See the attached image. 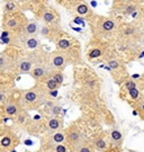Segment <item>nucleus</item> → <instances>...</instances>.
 Listing matches in <instances>:
<instances>
[{
    "instance_id": "nucleus-1",
    "label": "nucleus",
    "mask_w": 144,
    "mask_h": 152,
    "mask_svg": "<svg viewBox=\"0 0 144 152\" xmlns=\"http://www.w3.org/2000/svg\"><path fill=\"white\" fill-rule=\"evenodd\" d=\"M64 141H65V133L61 131H56V132H52V134L48 135L46 139H43L42 147L43 149H45L44 151H53L56 144L63 143Z\"/></svg>"
},
{
    "instance_id": "nucleus-2",
    "label": "nucleus",
    "mask_w": 144,
    "mask_h": 152,
    "mask_svg": "<svg viewBox=\"0 0 144 152\" xmlns=\"http://www.w3.org/2000/svg\"><path fill=\"white\" fill-rule=\"evenodd\" d=\"M65 141L69 143V145L72 149H75L77 145H79L81 142H83L80 131L75 126H71L68 130L67 134H65Z\"/></svg>"
},
{
    "instance_id": "nucleus-3",
    "label": "nucleus",
    "mask_w": 144,
    "mask_h": 152,
    "mask_svg": "<svg viewBox=\"0 0 144 152\" xmlns=\"http://www.w3.org/2000/svg\"><path fill=\"white\" fill-rule=\"evenodd\" d=\"M41 102V96L36 90L31 89V90H27L23 94V103L24 105H26L31 108H34L35 105L37 106Z\"/></svg>"
},
{
    "instance_id": "nucleus-4",
    "label": "nucleus",
    "mask_w": 144,
    "mask_h": 152,
    "mask_svg": "<svg viewBox=\"0 0 144 152\" xmlns=\"http://www.w3.org/2000/svg\"><path fill=\"white\" fill-rule=\"evenodd\" d=\"M19 142L15 139L12 134H7L0 139V148L4 149V151H9V149H14V147Z\"/></svg>"
},
{
    "instance_id": "nucleus-5",
    "label": "nucleus",
    "mask_w": 144,
    "mask_h": 152,
    "mask_svg": "<svg viewBox=\"0 0 144 152\" xmlns=\"http://www.w3.org/2000/svg\"><path fill=\"white\" fill-rule=\"evenodd\" d=\"M19 25H20L19 19H17L16 16H10L5 19L2 27L7 31H16L17 28L19 27Z\"/></svg>"
},
{
    "instance_id": "nucleus-6",
    "label": "nucleus",
    "mask_w": 144,
    "mask_h": 152,
    "mask_svg": "<svg viewBox=\"0 0 144 152\" xmlns=\"http://www.w3.org/2000/svg\"><path fill=\"white\" fill-rule=\"evenodd\" d=\"M33 68V61L29 58L21 59L18 63V71L19 73H29Z\"/></svg>"
},
{
    "instance_id": "nucleus-7",
    "label": "nucleus",
    "mask_w": 144,
    "mask_h": 152,
    "mask_svg": "<svg viewBox=\"0 0 144 152\" xmlns=\"http://www.w3.org/2000/svg\"><path fill=\"white\" fill-rule=\"evenodd\" d=\"M51 65L54 69H61L65 65V56L63 54H60V53H56V54L52 55V59H51Z\"/></svg>"
},
{
    "instance_id": "nucleus-8",
    "label": "nucleus",
    "mask_w": 144,
    "mask_h": 152,
    "mask_svg": "<svg viewBox=\"0 0 144 152\" xmlns=\"http://www.w3.org/2000/svg\"><path fill=\"white\" fill-rule=\"evenodd\" d=\"M46 73H48V71L46 69L42 66V65H35V66H33L31 72H29V75L35 79V80H39V79H42L44 77L46 76Z\"/></svg>"
},
{
    "instance_id": "nucleus-9",
    "label": "nucleus",
    "mask_w": 144,
    "mask_h": 152,
    "mask_svg": "<svg viewBox=\"0 0 144 152\" xmlns=\"http://www.w3.org/2000/svg\"><path fill=\"white\" fill-rule=\"evenodd\" d=\"M63 127V122L60 120L59 117H52L50 118L48 122V129L51 132H56V131H61Z\"/></svg>"
},
{
    "instance_id": "nucleus-10",
    "label": "nucleus",
    "mask_w": 144,
    "mask_h": 152,
    "mask_svg": "<svg viewBox=\"0 0 144 152\" xmlns=\"http://www.w3.org/2000/svg\"><path fill=\"white\" fill-rule=\"evenodd\" d=\"M24 44H25V48L29 50H34L38 48V45H39V41H38L36 37H34L33 35H29L28 37L24 41Z\"/></svg>"
},
{
    "instance_id": "nucleus-11",
    "label": "nucleus",
    "mask_w": 144,
    "mask_h": 152,
    "mask_svg": "<svg viewBox=\"0 0 144 152\" xmlns=\"http://www.w3.org/2000/svg\"><path fill=\"white\" fill-rule=\"evenodd\" d=\"M10 58L6 54L5 52H1L0 53V71H4L6 69H8L10 66Z\"/></svg>"
},
{
    "instance_id": "nucleus-12",
    "label": "nucleus",
    "mask_w": 144,
    "mask_h": 152,
    "mask_svg": "<svg viewBox=\"0 0 144 152\" xmlns=\"http://www.w3.org/2000/svg\"><path fill=\"white\" fill-rule=\"evenodd\" d=\"M37 29H38L37 23L31 22V23H28V24H26V26H24V34L27 35V36L34 35V34H36Z\"/></svg>"
},
{
    "instance_id": "nucleus-13",
    "label": "nucleus",
    "mask_w": 144,
    "mask_h": 152,
    "mask_svg": "<svg viewBox=\"0 0 144 152\" xmlns=\"http://www.w3.org/2000/svg\"><path fill=\"white\" fill-rule=\"evenodd\" d=\"M5 112L8 116H15V115L19 114V107L17 106L16 104L9 103V104H7V105H6Z\"/></svg>"
},
{
    "instance_id": "nucleus-14",
    "label": "nucleus",
    "mask_w": 144,
    "mask_h": 152,
    "mask_svg": "<svg viewBox=\"0 0 144 152\" xmlns=\"http://www.w3.org/2000/svg\"><path fill=\"white\" fill-rule=\"evenodd\" d=\"M73 152H95V150H94L92 145L83 141L73 149Z\"/></svg>"
},
{
    "instance_id": "nucleus-15",
    "label": "nucleus",
    "mask_w": 144,
    "mask_h": 152,
    "mask_svg": "<svg viewBox=\"0 0 144 152\" xmlns=\"http://www.w3.org/2000/svg\"><path fill=\"white\" fill-rule=\"evenodd\" d=\"M127 92H128V96H129V98L132 100H134V102H140L141 100V92H140L137 86H134V87L129 88L127 90Z\"/></svg>"
},
{
    "instance_id": "nucleus-16",
    "label": "nucleus",
    "mask_w": 144,
    "mask_h": 152,
    "mask_svg": "<svg viewBox=\"0 0 144 152\" xmlns=\"http://www.w3.org/2000/svg\"><path fill=\"white\" fill-rule=\"evenodd\" d=\"M45 86H46V88L48 89V91H50V90H55V89H58V88L60 87V85L54 80V78L52 76L48 77V79H46Z\"/></svg>"
},
{
    "instance_id": "nucleus-17",
    "label": "nucleus",
    "mask_w": 144,
    "mask_h": 152,
    "mask_svg": "<svg viewBox=\"0 0 144 152\" xmlns=\"http://www.w3.org/2000/svg\"><path fill=\"white\" fill-rule=\"evenodd\" d=\"M115 26H116V24L113 22L112 19H106L102 24V31H105V32H110V31H113L115 28Z\"/></svg>"
},
{
    "instance_id": "nucleus-18",
    "label": "nucleus",
    "mask_w": 144,
    "mask_h": 152,
    "mask_svg": "<svg viewBox=\"0 0 144 152\" xmlns=\"http://www.w3.org/2000/svg\"><path fill=\"white\" fill-rule=\"evenodd\" d=\"M95 148L97 150H100V151H105L107 149V143L106 141L102 139V137H98L95 140Z\"/></svg>"
},
{
    "instance_id": "nucleus-19",
    "label": "nucleus",
    "mask_w": 144,
    "mask_h": 152,
    "mask_svg": "<svg viewBox=\"0 0 144 152\" xmlns=\"http://www.w3.org/2000/svg\"><path fill=\"white\" fill-rule=\"evenodd\" d=\"M110 137H112V140L114 142H116V143H121L122 140H123V135H122V133L119 132L118 130H113L110 132Z\"/></svg>"
},
{
    "instance_id": "nucleus-20",
    "label": "nucleus",
    "mask_w": 144,
    "mask_h": 152,
    "mask_svg": "<svg viewBox=\"0 0 144 152\" xmlns=\"http://www.w3.org/2000/svg\"><path fill=\"white\" fill-rule=\"evenodd\" d=\"M75 10H77V12L79 15H86V14L89 12V7L86 5V4H80V5L77 6Z\"/></svg>"
},
{
    "instance_id": "nucleus-21",
    "label": "nucleus",
    "mask_w": 144,
    "mask_h": 152,
    "mask_svg": "<svg viewBox=\"0 0 144 152\" xmlns=\"http://www.w3.org/2000/svg\"><path fill=\"white\" fill-rule=\"evenodd\" d=\"M102 51L100 49H92L89 51L88 58L89 59H97V58L102 56Z\"/></svg>"
},
{
    "instance_id": "nucleus-22",
    "label": "nucleus",
    "mask_w": 144,
    "mask_h": 152,
    "mask_svg": "<svg viewBox=\"0 0 144 152\" xmlns=\"http://www.w3.org/2000/svg\"><path fill=\"white\" fill-rule=\"evenodd\" d=\"M56 45H58V48L60 50H67L71 46V42L68 41V39H65V38H62V39H60L59 42H58Z\"/></svg>"
},
{
    "instance_id": "nucleus-23",
    "label": "nucleus",
    "mask_w": 144,
    "mask_h": 152,
    "mask_svg": "<svg viewBox=\"0 0 144 152\" xmlns=\"http://www.w3.org/2000/svg\"><path fill=\"white\" fill-rule=\"evenodd\" d=\"M54 19H55V16H54V14L52 11L46 10L44 12V15H43V20L45 23H53Z\"/></svg>"
},
{
    "instance_id": "nucleus-24",
    "label": "nucleus",
    "mask_w": 144,
    "mask_h": 152,
    "mask_svg": "<svg viewBox=\"0 0 144 152\" xmlns=\"http://www.w3.org/2000/svg\"><path fill=\"white\" fill-rule=\"evenodd\" d=\"M16 8V4L14 1H8L5 6V12H12Z\"/></svg>"
},
{
    "instance_id": "nucleus-25",
    "label": "nucleus",
    "mask_w": 144,
    "mask_h": 152,
    "mask_svg": "<svg viewBox=\"0 0 144 152\" xmlns=\"http://www.w3.org/2000/svg\"><path fill=\"white\" fill-rule=\"evenodd\" d=\"M52 77H53L54 80L58 82L60 86H61V85L63 83V79H64V78H63V75H62V73H61L60 71H58V72L53 73V75H52Z\"/></svg>"
},
{
    "instance_id": "nucleus-26",
    "label": "nucleus",
    "mask_w": 144,
    "mask_h": 152,
    "mask_svg": "<svg viewBox=\"0 0 144 152\" xmlns=\"http://www.w3.org/2000/svg\"><path fill=\"white\" fill-rule=\"evenodd\" d=\"M136 110H137V114L142 117V120H144V100H140Z\"/></svg>"
},
{
    "instance_id": "nucleus-27",
    "label": "nucleus",
    "mask_w": 144,
    "mask_h": 152,
    "mask_svg": "<svg viewBox=\"0 0 144 152\" xmlns=\"http://www.w3.org/2000/svg\"><path fill=\"white\" fill-rule=\"evenodd\" d=\"M54 152H68V148L67 145H64L63 143H60V144H56L55 148H54Z\"/></svg>"
},
{
    "instance_id": "nucleus-28",
    "label": "nucleus",
    "mask_w": 144,
    "mask_h": 152,
    "mask_svg": "<svg viewBox=\"0 0 144 152\" xmlns=\"http://www.w3.org/2000/svg\"><path fill=\"white\" fill-rule=\"evenodd\" d=\"M134 11H136V6L131 5V6H128L127 8L124 10V15H125V16H129V15L133 14Z\"/></svg>"
},
{
    "instance_id": "nucleus-29",
    "label": "nucleus",
    "mask_w": 144,
    "mask_h": 152,
    "mask_svg": "<svg viewBox=\"0 0 144 152\" xmlns=\"http://www.w3.org/2000/svg\"><path fill=\"white\" fill-rule=\"evenodd\" d=\"M108 65L112 68V69H114V70H116V69H118L119 68V62H118L117 60H110L108 61Z\"/></svg>"
},
{
    "instance_id": "nucleus-30",
    "label": "nucleus",
    "mask_w": 144,
    "mask_h": 152,
    "mask_svg": "<svg viewBox=\"0 0 144 152\" xmlns=\"http://www.w3.org/2000/svg\"><path fill=\"white\" fill-rule=\"evenodd\" d=\"M51 112L53 113V115H59L60 114V112H61V107L60 106H58V105H53L52 107H51Z\"/></svg>"
},
{
    "instance_id": "nucleus-31",
    "label": "nucleus",
    "mask_w": 144,
    "mask_h": 152,
    "mask_svg": "<svg viewBox=\"0 0 144 152\" xmlns=\"http://www.w3.org/2000/svg\"><path fill=\"white\" fill-rule=\"evenodd\" d=\"M9 35H10V31H7V29H5L4 32L1 33V35H0V39L6 38V37H9Z\"/></svg>"
},
{
    "instance_id": "nucleus-32",
    "label": "nucleus",
    "mask_w": 144,
    "mask_h": 152,
    "mask_svg": "<svg viewBox=\"0 0 144 152\" xmlns=\"http://www.w3.org/2000/svg\"><path fill=\"white\" fill-rule=\"evenodd\" d=\"M48 94H50L52 97H56V96H58V89H55V90H50Z\"/></svg>"
},
{
    "instance_id": "nucleus-33",
    "label": "nucleus",
    "mask_w": 144,
    "mask_h": 152,
    "mask_svg": "<svg viewBox=\"0 0 144 152\" xmlns=\"http://www.w3.org/2000/svg\"><path fill=\"white\" fill-rule=\"evenodd\" d=\"M4 99H5V95L0 92V103H1V102H4Z\"/></svg>"
},
{
    "instance_id": "nucleus-34",
    "label": "nucleus",
    "mask_w": 144,
    "mask_h": 152,
    "mask_svg": "<svg viewBox=\"0 0 144 152\" xmlns=\"http://www.w3.org/2000/svg\"><path fill=\"white\" fill-rule=\"evenodd\" d=\"M25 144H28V145H32L33 142L31 141V140H26V142H25Z\"/></svg>"
},
{
    "instance_id": "nucleus-35",
    "label": "nucleus",
    "mask_w": 144,
    "mask_h": 152,
    "mask_svg": "<svg viewBox=\"0 0 144 152\" xmlns=\"http://www.w3.org/2000/svg\"><path fill=\"white\" fill-rule=\"evenodd\" d=\"M91 6H92V7L95 8V7L97 6V2H96V1H91Z\"/></svg>"
},
{
    "instance_id": "nucleus-36",
    "label": "nucleus",
    "mask_w": 144,
    "mask_h": 152,
    "mask_svg": "<svg viewBox=\"0 0 144 152\" xmlns=\"http://www.w3.org/2000/svg\"><path fill=\"white\" fill-rule=\"evenodd\" d=\"M6 152H9V151H6ZM10 152H16V151H15V150H11Z\"/></svg>"
}]
</instances>
